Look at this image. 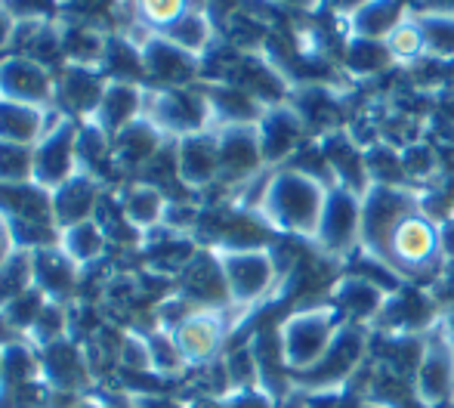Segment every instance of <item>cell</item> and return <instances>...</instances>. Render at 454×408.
<instances>
[{"mask_svg":"<svg viewBox=\"0 0 454 408\" xmlns=\"http://www.w3.org/2000/svg\"><path fill=\"white\" fill-rule=\"evenodd\" d=\"M328 192L331 183L325 177L309 174L303 168H281L263 183V192L257 199V216L275 232L312 241Z\"/></svg>","mask_w":454,"mask_h":408,"instance_id":"6da1fadb","label":"cell"},{"mask_svg":"<svg viewBox=\"0 0 454 408\" xmlns=\"http://www.w3.org/2000/svg\"><path fill=\"white\" fill-rule=\"evenodd\" d=\"M343 325H347L343 316L331 303L303 306V310L285 316V322L275 331L281 365L294 374H309L334 347Z\"/></svg>","mask_w":454,"mask_h":408,"instance_id":"7a4b0ae2","label":"cell"},{"mask_svg":"<svg viewBox=\"0 0 454 408\" xmlns=\"http://www.w3.org/2000/svg\"><path fill=\"white\" fill-rule=\"evenodd\" d=\"M374 260L387 263L402 279H420L442 263V247H439V223L424 208L411 210L405 220L395 223L387 235L380 254Z\"/></svg>","mask_w":454,"mask_h":408,"instance_id":"3957f363","label":"cell"},{"mask_svg":"<svg viewBox=\"0 0 454 408\" xmlns=\"http://www.w3.org/2000/svg\"><path fill=\"white\" fill-rule=\"evenodd\" d=\"M411 387L424 408H442L454 403V334L445 322H436L424 334L411 372Z\"/></svg>","mask_w":454,"mask_h":408,"instance_id":"277c9868","label":"cell"},{"mask_svg":"<svg viewBox=\"0 0 454 408\" xmlns=\"http://www.w3.org/2000/svg\"><path fill=\"white\" fill-rule=\"evenodd\" d=\"M312 245L328 257H349L362 251V195L331 186Z\"/></svg>","mask_w":454,"mask_h":408,"instance_id":"5b68a950","label":"cell"},{"mask_svg":"<svg viewBox=\"0 0 454 408\" xmlns=\"http://www.w3.org/2000/svg\"><path fill=\"white\" fill-rule=\"evenodd\" d=\"M220 266L229 285V297L239 303L263 297L278 279L272 247H226L220 254Z\"/></svg>","mask_w":454,"mask_h":408,"instance_id":"8992f818","label":"cell"},{"mask_svg":"<svg viewBox=\"0 0 454 408\" xmlns=\"http://www.w3.org/2000/svg\"><path fill=\"white\" fill-rule=\"evenodd\" d=\"M364 349H368V334L362 325H343V331L337 334L334 347L328 349L322 362L312 368L309 374H303V381H309V393L318 390H343V384L349 381V374L362 365Z\"/></svg>","mask_w":454,"mask_h":408,"instance_id":"52a82bcc","label":"cell"},{"mask_svg":"<svg viewBox=\"0 0 454 408\" xmlns=\"http://www.w3.org/2000/svg\"><path fill=\"white\" fill-rule=\"evenodd\" d=\"M309 133L306 121L297 114V108L281 102V106H270L263 118L257 121V139L260 152H263L266 164H281L291 155L303 149V139Z\"/></svg>","mask_w":454,"mask_h":408,"instance_id":"ba28073f","label":"cell"},{"mask_svg":"<svg viewBox=\"0 0 454 408\" xmlns=\"http://www.w3.org/2000/svg\"><path fill=\"white\" fill-rule=\"evenodd\" d=\"M139 56H143V72L174 90L201 72V56L183 50L168 35H145L139 43Z\"/></svg>","mask_w":454,"mask_h":408,"instance_id":"9c48e42d","label":"cell"},{"mask_svg":"<svg viewBox=\"0 0 454 408\" xmlns=\"http://www.w3.org/2000/svg\"><path fill=\"white\" fill-rule=\"evenodd\" d=\"M389 301V291H383L377 282H371L362 272H347L331 285L328 303L343 316V322L349 325H371L380 318L383 306Z\"/></svg>","mask_w":454,"mask_h":408,"instance_id":"30bf717a","label":"cell"},{"mask_svg":"<svg viewBox=\"0 0 454 408\" xmlns=\"http://www.w3.org/2000/svg\"><path fill=\"white\" fill-rule=\"evenodd\" d=\"M220 143V180H245L263 168V152H260L257 124L254 127H223L216 133Z\"/></svg>","mask_w":454,"mask_h":408,"instance_id":"8fae6325","label":"cell"},{"mask_svg":"<svg viewBox=\"0 0 454 408\" xmlns=\"http://www.w3.org/2000/svg\"><path fill=\"white\" fill-rule=\"evenodd\" d=\"M210 108L207 97H198V93H185V90H164L158 93L152 102V121L183 137L192 133H201V127L207 124Z\"/></svg>","mask_w":454,"mask_h":408,"instance_id":"7c38bea8","label":"cell"},{"mask_svg":"<svg viewBox=\"0 0 454 408\" xmlns=\"http://www.w3.org/2000/svg\"><path fill=\"white\" fill-rule=\"evenodd\" d=\"M176 168H180V180L192 189L220 180V143L214 133L183 137L180 149H176Z\"/></svg>","mask_w":454,"mask_h":408,"instance_id":"4fadbf2b","label":"cell"},{"mask_svg":"<svg viewBox=\"0 0 454 408\" xmlns=\"http://www.w3.org/2000/svg\"><path fill=\"white\" fill-rule=\"evenodd\" d=\"M50 90L47 68L28 56H4L0 59V99L12 102H41Z\"/></svg>","mask_w":454,"mask_h":408,"instance_id":"5bb4252c","label":"cell"},{"mask_svg":"<svg viewBox=\"0 0 454 408\" xmlns=\"http://www.w3.org/2000/svg\"><path fill=\"white\" fill-rule=\"evenodd\" d=\"M74 127L68 121L56 124L53 130L43 133L41 145L35 152V174L41 183L47 186H56V183H66L68 170H72V149H74Z\"/></svg>","mask_w":454,"mask_h":408,"instance_id":"9a60e30c","label":"cell"},{"mask_svg":"<svg viewBox=\"0 0 454 408\" xmlns=\"http://www.w3.org/2000/svg\"><path fill=\"white\" fill-rule=\"evenodd\" d=\"M405 4L402 0H364L359 10L347 19L349 37H368V41H383L395 25L405 19Z\"/></svg>","mask_w":454,"mask_h":408,"instance_id":"2e32d148","label":"cell"},{"mask_svg":"<svg viewBox=\"0 0 454 408\" xmlns=\"http://www.w3.org/2000/svg\"><path fill=\"white\" fill-rule=\"evenodd\" d=\"M102 81L93 66H68L59 78V97L72 112H90L102 102Z\"/></svg>","mask_w":454,"mask_h":408,"instance_id":"e0dca14e","label":"cell"},{"mask_svg":"<svg viewBox=\"0 0 454 408\" xmlns=\"http://www.w3.org/2000/svg\"><path fill=\"white\" fill-rule=\"evenodd\" d=\"M395 66L383 41H368V37H349L343 47V68L356 78H371V75L387 72Z\"/></svg>","mask_w":454,"mask_h":408,"instance_id":"ac0fdd59","label":"cell"},{"mask_svg":"<svg viewBox=\"0 0 454 408\" xmlns=\"http://www.w3.org/2000/svg\"><path fill=\"white\" fill-rule=\"evenodd\" d=\"M195 10V0H130V12L149 35H164Z\"/></svg>","mask_w":454,"mask_h":408,"instance_id":"d6986e66","label":"cell"},{"mask_svg":"<svg viewBox=\"0 0 454 408\" xmlns=\"http://www.w3.org/2000/svg\"><path fill=\"white\" fill-rule=\"evenodd\" d=\"M424 35L427 59L454 62V12H414Z\"/></svg>","mask_w":454,"mask_h":408,"instance_id":"ffe728a7","label":"cell"},{"mask_svg":"<svg viewBox=\"0 0 454 408\" xmlns=\"http://www.w3.org/2000/svg\"><path fill=\"white\" fill-rule=\"evenodd\" d=\"M41 130H43V121L35 108L25 106V102L0 99V139L4 143L28 145Z\"/></svg>","mask_w":454,"mask_h":408,"instance_id":"44dd1931","label":"cell"},{"mask_svg":"<svg viewBox=\"0 0 454 408\" xmlns=\"http://www.w3.org/2000/svg\"><path fill=\"white\" fill-rule=\"evenodd\" d=\"M139 106H143V97H139L137 87L118 81V84L106 87V93H102L99 118L112 130H124L127 124H133V114L139 112Z\"/></svg>","mask_w":454,"mask_h":408,"instance_id":"7402d4cb","label":"cell"},{"mask_svg":"<svg viewBox=\"0 0 454 408\" xmlns=\"http://www.w3.org/2000/svg\"><path fill=\"white\" fill-rule=\"evenodd\" d=\"M164 35L174 43H180L183 50H189V53L204 56L214 47V19H210V12H204L201 6H195V10L185 12L180 22L170 31H164Z\"/></svg>","mask_w":454,"mask_h":408,"instance_id":"603a6c76","label":"cell"},{"mask_svg":"<svg viewBox=\"0 0 454 408\" xmlns=\"http://www.w3.org/2000/svg\"><path fill=\"white\" fill-rule=\"evenodd\" d=\"M158 155V133L152 124H143V121H133L121 130L118 145H114V158H121L130 168H139V164L152 161Z\"/></svg>","mask_w":454,"mask_h":408,"instance_id":"cb8c5ba5","label":"cell"},{"mask_svg":"<svg viewBox=\"0 0 454 408\" xmlns=\"http://www.w3.org/2000/svg\"><path fill=\"white\" fill-rule=\"evenodd\" d=\"M383 43H387L395 66H411V62H420L427 56L424 35H420V25H418V16H414V12H408V16L383 37Z\"/></svg>","mask_w":454,"mask_h":408,"instance_id":"d4e9b609","label":"cell"},{"mask_svg":"<svg viewBox=\"0 0 454 408\" xmlns=\"http://www.w3.org/2000/svg\"><path fill=\"white\" fill-rule=\"evenodd\" d=\"M96 201V189L90 180H84V177H72V180H66L59 186V192H56L53 199V208H56V216H62L66 223H81L87 214H90Z\"/></svg>","mask_w":454,"mask_h":408,"instance_id":"484cf974","label":"cell"},{"mask_svg":"<svg viewBox=\"0 0 454 408\" xmlns=\"http://www.w3.org/2000/svg\"><path fill=\"white\" fill-rule=\"evenodd\" d=\"M220 322L214 316H192L180 331V347L189 359H207L220 343Z\"/></svg>","mask_w":454,"mask_h":408,"instance_id":"4316f807","label":"cell"},{"mask_svg":"<svg viewBox=\"0 0 454 408\" xmlns=\"http://www.w3.org/2000/svg\"><path fill=\"white\" fill-rule=\"evenodd\" d=\"M402 164H405L408 183H430V180H436L439 170H442V158H439V152L433 149L427 139H418V143L405 145V149H402Z\"/></svg>","mask_w":454,"mask_h":408,"instance_id":"83f0119b","label":"cell"},{"mask_svg":"<svg viewBox=\"0 0 454 408\" xmlns=\"http://www.w3.org/2000/svg\"><path fill=\"white\" fill-rule=\"evenodd\" d=\"M31 170H35V155L28 152V145L4 143L0 139V183L12 186V183L25 180Z\"/></svg>","mask_w":454,"mask_h":408,"instance_id":"f1b7e54d","label":"cell"},{"mask_svg":"<svg viewBox=\"0 0 454 408\" xmlns=\"http://www.w3.org/2000/svg\"><path fill=\"white\" fill-rule=\"evenodd\" d=\"M161 210H164V195L155 186L133 189L130 204H127V214H130L133 223H155L161 216Z\"/></svg>","mask_w":454,"mask_h":408,"instance_id":"f546056e","label":"cell"},{"mask_svg":"<svg viewBox=\"0 0 454 408\" xmlns=\"http://www.w3.org/2000/svg\"><path fill=\"white\" fill-rule=\"evenodd\" d=\"M226 408H275V399L270 390H260V387H245V390H235Z\"/></svg>","mask_w":454,"mask_h":408,"instance_id":"4dcf8cb0","label":"cell"},{"mask_svg":"<svg viewBox=\"0 0 454 408\" xmlns=\"http://www.w3.org/2000/svg\"><path fill=\"white\" fill-rule=\"evenodd\" d=\"M439 247L445 263H454V214L439 220Z\"/></svg>","mask_w":454,"mask_h":408,"instance_id":"1f68e13d","label":"cell"},{"mask_svg":"<svg viewBox=\"0 0 454 408\" xmlns=\"http://www.w3.org/2000/svg\"><path fill=\"white\" fill-rule=\"evenodd\" d=\"M263 4L281 6V10H300V12H316V10H322V0H263Z\"/></svg>","mask_w":454,"mask_h":408,"instance_id":"d6a6232c","label":"cell"},{"mask_svg":"<svg viewBox=\"0 0 454 408\" xmlns=\"http://www.w3.org/2000/svg\"><path fill=\"white\" fill-rule=\"evenodd\" d=\"M414 12H454V0H414Z\"/></svg>","mask_w":454,"mask_h":408,"instance_id":"836d02e7","label":"cell"},{"mask_svg":"<svg viewBox=\"0 0 454 408\" xmlns=\"http://www.w3.org/2000/svg\"><path fill=\"white\" fill-rule=\"evenodd\" d=\"M12 31H16V22H12V16L10 12L0 6V50L6 47V43L12 41Z\"/></svg>","mask_w":454,"mask_h":408,"instance_id":"e575fe53","label":"cell"},{"mask_svg":"<svg viewBox=\"0 0 454 408\" xmlns=\"http://www.w3.org/2000/svg\"><path fill=\"white\" fill-rule=\"evenodd\" d=\"M356 408H395V405L383 403V399H364V403H359Z\"/></svg>","mask_w":454,"mask_h":408,"instance_id":"d590c367","label":"cell"}]
</instances>
